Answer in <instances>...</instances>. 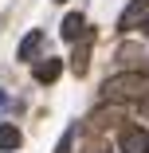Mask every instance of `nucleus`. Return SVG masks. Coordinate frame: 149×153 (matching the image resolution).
I'll return each mask as SVG.
<instances>
[{
    "instance_id": "f257e3e1",
    "label": "nucleus",
    "mask_w": 149,
    "mask_h": 153,
    "mask_svg": "<svg viewBox=\"0 0 149 153\" xmlns=\"http://www.w3.org/2000/svg\"><path fill=\"white\" fill-rule=\"evenodd\" d=\"M145 94H149V75H141V71L114 75L102 86V102H141Z\"/></svg>"
},
{
    "instance_id": "f03ea898",
    "label": "nucleus",
    "mask_w": 149,
    "mask_h": 153,
    "mask_svg": "<svg viewBox=\"0 0 149 153\" xmlns=\"http://www.w3.org/2000/svg\"><path fill=\"white\" fill-rule=\"evenodd\" d=\"M118 27L122 32H145L149 27V0H130L126 12L118 16Z\"/></svg>"
},
{
    "instance_id": "7ed1b4c3",
    "label": "nucleus",
    "mask_w": 149,
    "mask_h": 153,
    "mask_svg": "<svg viewBox=\"0 0 149 153\" xmlns=\"http://www.w3.org/2000/svg\"><path fill=\"white\" fill-rule=\"evenodd\" d=\"M118 153H149V134L141 126H122V134H118Z\"/></svg>"
},
{
    "instance_id": "20e7f679",
    "label": "nucleus",
    "mask_w": 149,
    "mask_h": 153,
    "mask_svg": "<svg viewBox=\"0 0 149 153\" xmlns=\"http://www.w3.org/2000/svg\"><path fill=\"white\" fill-rule=\"evenodd\" d=\"M59 32H63V39H86V36H90V27H86V16H82V12H67Z\"/></svg>"
},
{
    "instance_id": "39448f33",
    "label": "nucleus",
    "mask_w": 149,
    "mask_h": 153,
    "mask_svg": "<svg viewBox=\"0 0 149 153\" xmlns=\"http://www.w3.org/2000/svg\"><path fill=\"white\" fill-rule=\"evenodd\" d=\"M39 47H43V32H27V36L20 39V51H16V59L32 63V59H39Z\"/></svg>"
},
{
    "instance_id": "423d86ee",
    "label": "nucleus",
    "mask_w": 149,
    "mask_h": 153,
    "mask_svg": "<svg viewBox=\"0 0 149 153\" xmlns=\"http://www.w3.org/2000/svg\"><path fill=\"white\" fill-rule=\"evenodd\" d=\"M90 43H94V32L86 36V39H79V47H75V55H71V71H75V75H86V63H90Z\"/></svg>"
},
{
    "instance_id": "0eeeda50",
    "label": "nucleus",
    "mask_w": 149,
    "mask_h": 153,
    "mask_svg": "<svg viewBox=\"0 0 149 153\" xmlns=\"http://www.w3.org/2000/svg\"><path fill=\"white\" fill-rule=\"evenodd\" d=\"M39 82H55L59 75H63V59H43V63H36V71H32Z\"/></svg>"
},
{
    "instance_id": "6e6552de",
    "label": "nucleus",
    "mask_w": 149,
    "mask_h": 153,
    "mask_svg": "<svg viewBox=\"0 0 149 153\" xmlns=\"http://www.w3.org/2000/svg\"><path fill=\"white\" fill-rule=\"evenodd\" d=\"M20 130L16 126H0V149H4V153H12V149H20Z\"/></svg>"
},
{
    "instance_id": "1a4fd4ad",
    "label": "nucleus",
    "mask_w": 149,
    "mask_h": 153,
    "mask_svg": "<svg viewBox=\"0 0 149 153\" xmlns=\"http://www.w3.org/2000/svg\"><path fill=\"white\" fill-rule=\"evenodd\" d=\"M71 141H75V130H67L63 137H59V145H55V153H71Z\"/></svg>"
},
{
    "instance_id": "9d476101",
    "label": "nucleus",
    "mask_w": 149,
    "mask_h": 153,
    "mask_svg": "<svg viewBox=\"0 0 149 153\" xmlns=\"http://www.w3.org/2000/svg\"><path fill=\"white\" fill-rule=\"evenodd\" d=\"M141 118H149V94L141 98Z\"/></svg>"
},
{
    "instance_id": "9b49d317",
    "label": "nucleus",
    "mask_w": 149,
    "mask_h": 153,
    "mask_svg": "<svg viewBox=\"0 0 149 153\" xmlns=\"http://www.w3.org/2000/svg\"><path fill=\"white\" fill-rule=\"evenodd\" d=\"M4 106H8V94H4V90H0V110H4Z\"/></svg>"
},
{
    "instance_id": "f8f14e48",
    "label": "nucleus",
    "mask_w": 149,
    "mask_h": 153,
    "mask_svg": "<svg viewBox=\"0 0 149 153\" xmlns=\"http://www.w3.org/2000/svg\"><path fill=\"white\" fill-rule=\"evenodd\" d=\"M55 4H63V0H55Z\"/></svg>"
}]
</instances>
